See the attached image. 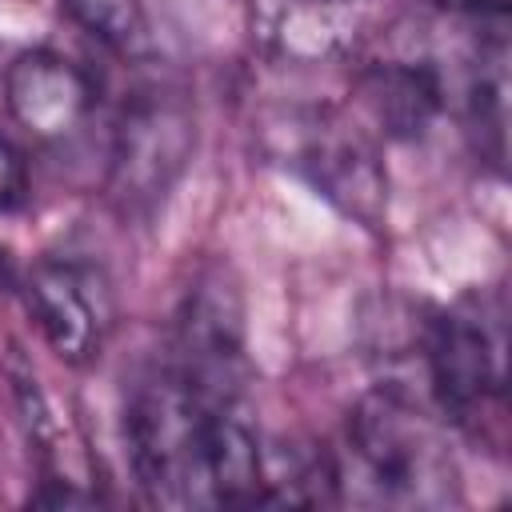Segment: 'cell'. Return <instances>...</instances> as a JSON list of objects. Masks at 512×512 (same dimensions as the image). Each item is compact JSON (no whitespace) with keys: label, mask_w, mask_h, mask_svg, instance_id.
I'll return each instance as SVG.
<instances>
[{"label":"cell","mask_w":512,"mask_h":512,"mask_svg":"<svg viewBox=\"0 0 512 512\" xmlns=\"http://www.w3.org/2000/svg\"><path fill=\"white\" fill-rule=\"evenodd\" d=\"M124 444L152 504L224 508L252 464L256 424L244 400H204L160 364L128 396Z\"/></svg>","instance_id":"1"},{"label":"cell","mask_w":512,"mask_h":512,"mask_svg":"<svg viewBox=\"0 0 512 512\" xmlns=\"http://www.w3.org/2000/svg\"><path fill=\"white\" fill-rule=\"evenodd\" d=\"M348 464L376 504L448 508L460 500V472L444 428L392 384L372 388L352 408Z\"/></svg>","instance_id":"2"},{"label":"cell","mask_w":512,"mask_h":512,"mask_svg":"<svg viewBox=\"0 0 512 512\" xmlns=\"http://www.w3.org/2000/svg\"><path fill=\"white\" fill-rule=\"evenodd\" d=\"M268 152L292 168L316 196L360 228H380L388 216V172L376 140L332 104H304L264 124Z\"/></svg>","instance_id":"3"},{"label":"cell","mask_w":512,"mask_h":512,"mask_svg":"<svg viewBox=\"0 0 512 512\" xmlns=\"http://www.w3.org/2000/svg\"><path fill=\"white\" fill-rule=\"evenodd\" d=\"M424 368L444 420L484 432L504 412V308L464 300L424 324Z\"/></svg>","instance_id":"4"},{"label":"cell","mask_w":512,"mask_h":512,"mask_svg":"<svg viewBox=\"0 0 512 512\" xmlns=\"http://www.w3.org/2000/svg\"><path fill=\"white\" fill-rule=\"evenodd\" d=\"M196 148V116L176 88H140L120 112L108 152V200L120 216H152Z\"/></svg>","instance_id":"5"},{"label":"cell","mask_w":512,"mask_h":512,"mask_svg":"<svg viewBox=\"0 0 512 512\" xmlns=\"http://www.w3.org/2000/svg\"><path fill=\"white\" fill-rule=\"evenodd\" d=\"M164 364L204 400H244V296L228 264H212L188 284Z\"/></svg>","instance_id":"6"},{"label":"cell","mask_w":512,"mask_h":512,"mask_svg":"<svg viewBox=\"0 0 512 512\" xmlns=\"http://www.w3.org/2000/svg\"><path fill=\"white\" fill-rule=\"evenodd\" d=\"M24 292L44 340L60 360L88 364L100 356L116 324V292L100 264L76 256L40 260L32 264Z\"/></svg>","instance_id":"7"},{"label":"cell","mask_w":512,"mask_h":512,"mask_svg":"<svg viewBox=\"0 0 512 512\" xmlns=\"http://www.w3.org/2000/svg\"><path fill=\"white\" fill-rule=\"evenodd\" d=\"M4 104L12 120L44 144L72 140L96 108L92 76L52 48H28L4 68Z\"/></svg>","instance_id":"8"},{"label":"cell","mask_w":512,"mask_h":512,"mask_svg":"<svg viewBox=\"0 0 512 512\" xmlns=\"http://www.w3.org/2000/svg\"><path fill=\"white\" fill-rule=\"evenodd\" d=\"M252 36L284 64H332L356 44L344 0H252Z\"/></svg>","instance_id":"9"},{"label":"cell","mask_w":512,"mask_h":512,"mask_svg":"<svg viewBox=\"0 0 512 512\" xmlns=\"http://www.w3.org/2000/svg\"><path fill=\"white\" fill-rule=\"evenodd\" d=\"M356 92L388 140H420L444 108V80L428 60H376L360 72Z\"/></svg>","instance_id":"10"},{"label":"cell","mask_w":512,"mask_h":512,"mask_svg":"<svg viewBox=\"0 0 512 512\" xmlns=\"http://www.w3.org/2000/svg\"><path fill=\"white\" fill-rule=\"evenodd\" d=\"M504 20L488 28L468 80V124L488 164L504 168V124H508V72H504Z\"/></svg>","instance_id":"11"},{"label":"cell","mask_w":512,"mask_h":512,"mask_svg":"<svg viewBox=\"0 0 512 512\" xmlns=\"http://www.w3.org/2000/svg\"><path fill=\"white\" fill-rule=\"evenodd\" d=\"M64 16L112 52H136L144 44V4L140 0H60Z\"/></svg>","instance_id":"12"},{"label":"cell","mask_w":512,"mask_h":512,"mask_svg":"<svg viewBox=\"0 0 512 512\" xmlns=\"http://www.w3.org/2000/svg\"><path fill=\"white\" fill-rule=\"evenodd\" d=\"M24 200V160L12 148V140L0 132V212L16 208Z\"/></svg>","instance_id":"13"},{"label":"cell","mask_w":512,"mask_h":512,"mask_svg":"<svg viewBox=\"0 0 512 512\" xmlns=\"http://www.w3.org/2000/svg\"><path fill=\"white\" fill-rule=\"evenodd\" d=\"M436 4L448 8V12L476 16L480 24H488V20H508V0H436Z\"/></svg>","instance_id":"14"},{"label":"cell","mask_w":512,"mask_h":512,"mask_svg":"<svg viewBox=\"0 0 512 512\" xmlns=\"http://www.w3.org/2000/svg\"><path fill=\"white\" fill-rule=\"evenodd\" d=\"M344 4H352V0H344Z\"/></svg>","instance_id":"15"}]
</instances>
